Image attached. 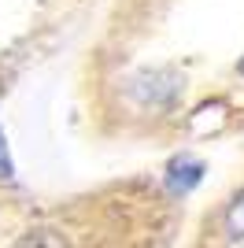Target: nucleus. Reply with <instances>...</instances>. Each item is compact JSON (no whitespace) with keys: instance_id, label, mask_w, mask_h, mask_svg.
Here are the masks:
<instances>
[{"instance_id":"f257e3e1","label":"nucleus","mask_w":244,"mask_h":248,"mask_svg":"<svg viewBox=\"0 0 244 248\" xmlns=\"http://www.w3.org/2000/svg\"><path fill=\"white\" fill-rule=\"evenodd\" d=\"M178 71H152V74H141L137 85H133V96L141 104H152V108H163V104H170L178 96Z\"/></svg>"},{"instance_id":"f03ea898","label":"nucleus","mask_w":244,"mask_h":248,"mask_svg":"<svg viewBox=\"0 0 244 248\" xmlns=\"http://www.w3.org/2000/svg\"><path fill=\"white\" fill-rule=\"evenodd\" d=\"M200 178H203V163L193 152H182V155H174L170 163H167V189H170L174 197L193 193V189L200 186Z\"/></svg>"},{"instance_id":"7ed1b4c3","label":"nucleus","mask_w":244,"mask_h":248,"mask_svg":"<svg viewBox=\"0 0 244 248\" xmlns=\"http://www.w3.org/2000/svg\"><path fill=\"white\" fill-rule=\"evenodd\" d=\"M15 248H74V245H71L67 233H60V230L37 226V230H30V233H22V237L15 241Z\"/></svg>"},{"instance_id":"20e7f679","label":"nucleus","mask_w":244,"mask_h":248,"mask_svg":"<svg viewBox=\"0 0 244 248\" xmlns=\"http://www.w3.org/2000/svg\"><path fill=\"white\" fill-rule=\"evenodd\" d=\"M226 233H229L233 245L244 248V193H237V200L229 204V211H226Z\"/></svg>"},{"instance_id":"39448f33","label":"nucleus","mask_w":244,"mask_h":248,"mask_svg":"<svg viewBox=\"0 0 244 248\" xmlns=\"http://www.w3.org/2000/svg\"><path fill=\"white\" fill-rule=\"evenodd\" d=\"M0 182H15V163H11V152H8V137L0 130Z\"/></svg>"},{"instance_id":"423d86ee","label":"nucleus","mask_w":244,"mask_h":248,"mask_svg":"<svg viewBox=\"0 0 244 248\" xmlns=\"http://www.w3.org/2000/svg\"><path fill=\"white\" fill-rule=\"evenodd\" d=\"M237 71H241V74H244V56H241V63H237Z\"/></svg>"}]
</instances>
